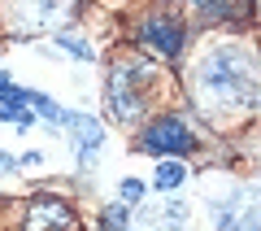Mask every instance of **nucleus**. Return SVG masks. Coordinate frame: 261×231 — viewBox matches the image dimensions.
<instances>
[{"mask_svg":"<svg viewBox=\"0 0 261 231\" xmlns=\"http://www.w3.org/2000/svg\"><path fill=\"white\" fill-rule=\"evenodd\" d=\"M205 109H257V65L244 48H218L196 70Z\"/></svg>","mask_w":261,"mask_h":231,"instance_id":"obj_1","label":"nucleus"},{"mask_svg":"<svg viewBox=\"0 0 261 231\" xmlns=\"http://www.w3.org/2000/svg\"><path fill=\"white\" fill-rule=\"evenodd\" d=\"M140 148L152 153V157H187L196 148V135H192V127L178 122V118H157V122H148V127L140 131Z\"/></svg>","mask_w":261,"mask_h":231,"instance_id":"obj_2","label":"nucleus"},{"mask_svg":"<svg viewBox=\"0 0 261 231\" xmlns=\"http://www.w3.org/2000/svg\"><path fill=\"white\" fill-rule=\"evenodd\" d=\"M70 227H74V214L65 210L61 196H48V192L31 196L27 218H22V231H70Z\"/></svg>","mask_w":261,"mask_h":231,"instance_id":"obj_3","label":"nucleus"},{"mask_svg":"<svg viewBox=\"0 0 261 231\" xmlns=\"http://www.w3.org/2000/svg\"><path fill=\"white\" fill-rule=\"evenodd\" d=\"M61 135L74 144V153H96L105 140V127L87 113H74V109H61Z\"/></svg>","mask_w":261,"mask_h":231,"instance_id":"obj_4","label":"nucleus"},{"mask_svg":"<svg viewBox=\"0 0 261 231\" xmlns=\"http://www.w3.org/2000/svg\"><path fill=\"white\" fill-rule=\"evenodd\" d=\"M140 39H144L148 48H157L161 57H178V53H183V27H178L174 18H166V13L144 22V27H140Z\"/></svg>","mask_w":261,"mask_h":231,"instance_id":"obj_5","label":"nucleus"},{"mask_svg":"<svg viewBox=\"0 0 261 231\" xmlns=\"http://www.w3.org/2000/svg\"><path fill=\"white\" fill-rule=\"evenodd\" d=\"M65 0H18L13 5V27L18 31H44L53 27V18H61Z\"/></svg>","mask_w":261,"mask_h":231,"instance_id":"obj_6","label":"nucleus"},{"mask_svg":"<svg viewBox=\"0 0 261 231\" xmlns=\"http://www.w3.org/2000/svg\"><path fill=\"white\" fill-rule=\"evenodd\" d=\"M140 222H144V227H152V231H183L187 201L170 196V201H161V205H148V210H140Z\"/></svg>","mask_w":261,"mask_h":231,"instance_id":"obj_7","label":"nucleus"},{"mask_svg":"<svg viewBox=\"0 0 261 231\" xmlns=\"http://www.w3.org/2000/svg\"><path fill=\"white\" fill-rule=\"evenodd\" d=\"M183 179H187V166H183V161H161L157 175H152V188H157V192H170V188H178Z\"/></svg>","mask_w":261,"mask_h":231,"instance_id":"obj_8","label":"nucleus"},{"mask_svg":"<svg viewBox=\"0 0 261 231\" xmlns=\"http://www.w3.org/2000/svg\"><path fill=\"white\" fill-rule=\"evenodd\" d=\"M240 201L244 196H231L226 205H214V231H240Z\"/></svg>","mask_w":261,"mask_h":231,"instance_id":"obj_9","label":"nucleus"},{"mask_svg":"<svg viewBox=\"0 0 261 231\" xmlns=\"http://www.w3.org/2000/svg\"><path fill=\"white\" fill-rule=\"evenodd\" d=\"M57 48H65V53H74L79 61H92V44L79 35H70V31H57Z\"/></svg>","mask_w":261,"mask_h":231,"instance_id":"obj_10","label":"nucleus"},{"mask_svg":"<svg viewBox=\"0 0 261 231\" xmlns=\"http://www.w3.org/2000/svg\"><path fill=\"white\" fill-rule=\"evenodd\" d=\"M27 105H35V113H44L48 122H61V105L48 101V96H39V92H31V87H27Z\"/></svg>","mask_w":261,"mask_h":231,"instance_id":"obj_11","label":"nucleus"},{"mask_svg":"<svg viewBox=\"0 0 261 231\" xmlns=\"http://www.w3.org/2000/svg\"><path fill=\"white\" fill-rule=\"evenodd\" d=\"M196 9H205L209 18H226V13H231V5H226V0H192Z\"/></svg>","mask_w":261,"mask_h":231,"instance_id":"obj_12","label":"nucleus"},{"mask_svg":"<svg viewBox=\"0 0 261 231\" xmlns=\"http://www.w3.org/2000/svg\"><path fill=\"white\" fill-rule=\"evenodd\" d=\"M140 196H144V183H140V179H126V183H122V201H126V205H135Z\"/></svg>","mask_w":261,"mask_h":231,"instance_id":"obj_13","label":"nucleus"},{"mask_svg":"<svg viewBox=\"0 0 261 231\" xmlns=\"http://www.w3.org/2000/svg\"><path fill=\"white\" fill-rule=\"evenodd\" d=\"M9 170H13V157H9V153H0V175H9Z\"/></svg>","mask_w":261,"mask_h":231,"instance_id":"obj_14","label":"nucleus"},{"mask_svg":"<svg viewBox=\"0 0 261 231\" xmlns=\"http://www.w3.org/2000/svg\"><path fill=\"white\" fill-rule=\"evenodd\" d=\"M244 231H257V227H244Z\"/></svg>","mask_w":261,"mask_h":231,"instance_id":"obj_15","label":"nucleus"}]
</instances>
